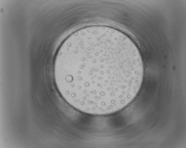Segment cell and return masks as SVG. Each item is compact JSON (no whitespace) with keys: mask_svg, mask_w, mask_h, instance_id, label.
Returning a JSON list of instances; mask_svg holds the SVG:
<instances>
[{"mask_svg":"<svg viewBox=\"0 0 186 148\" xmlns=\"http://www.w3.org/2000/svg\"><path fill=\"white\" fill-rule=\"evenodd\" d=\"M140 54L121 38L92 32L70 41L57 55V88L72 107L95 115L114 113L130 103L141 87Z\"/></svg>","mask_w":186,"mask_h":148,"instance_id":"6da1fadb","label":"cell"}]
</instances>
